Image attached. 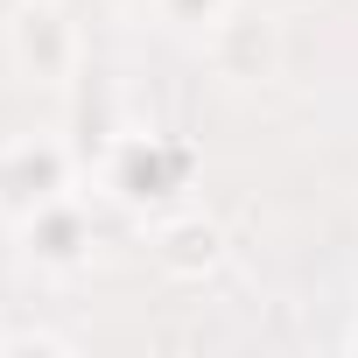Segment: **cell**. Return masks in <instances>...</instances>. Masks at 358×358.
<instances>
[{"instance_id": "1", "label": "cell", "mask_w": 358, "mask_h": 358, "mask_svg": "<svg viewBox=\"0 0 358 358\" xmlns=\"http://www.w3.org/2000/svg\"><path fill=\"white\" fill-rule=\"evenodd\" d=\"M71 190V148L64 141H8L0 148V211H15V218H29L36 204H50V197H64Z\"/></svg>"}, {"instance_id": "2", "label": "cell", "mask_w": 358, "mask_h": 358, "mask_svg": "<svg viewBox=\"0 0 358 358\" xmlns=\"http://www.w3.org/2000/svg\"><path fill=\"white\" fill-rule=\"evenodd\" d=\"M22 253H29V267H43V274H78L85 260H92V211L64 190V197H50V204H36L29 218H22Z\"/></svg>"}, {"instance_id": "3", "label": "cell", "mask_w": 358, "mask_h": 358, "mask_svg": "<svg viewBox=\"0 0 358 358\" xmlns=\"http://www.w3.org/2000/svg\"><path fill=\"white\" fill-rule=\"evenodd\" d=\"M8 50H15V64H22L29 78H43V85H64V78L78 71V36H71V22L50 8V0H22Z\"/></svg>"}, {"instance_id": "4", "label": "cell", "mask_w": 358, "mask_h": 358, "mask_svg": "<svg viewBox=\"0 0 358 358\" xmlns=\"http://www.w3.org/2000/svg\"><path fill=\"white\" fill-rule=\"evenodd\" d=\"M106 176H113L120 197L141 204V197H155V190L169 183V176H183V155H169V148L148 141V134H127V141L113 148V169H106Z\"/></svg>"}, {"instance_id": "5", "label": "cell", "mask_w": 358, "mask_h": 358, "mask_svg": "<svg viewBox=\"0 0 358 358\" xmlns=\"http://www.w3.org/2000/svg\"><path fill=\"white\" fill-rule=\"evenodd\" d=\"M211 50H218V64H225L232 78H260V64L274 57L267 29H260V22H246V15H225V22L211 29Z\"/></svg>"}, {"instance_id": "6", "label": "cell", "mask_w": 358, "mask_h": 358, "mask_svg": "<svg viewBox=\"0 0 358 358\" xmlns=\"http://www.w3.org/2000/svg\"><path fill=\"white\" fill-rule=\"evenodd\" d=\"M155 15H162V29H176V36H211V29L232 15V0H155Z\"/></svg>"}]
</instances>
